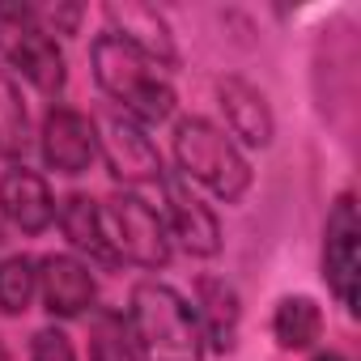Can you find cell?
Masks as SVG:
<instances>
[{
	"mask_svg": "<svg viewBox=\"0 0 361 361\" xmlns=\"http://www.w3.org/2000/svg\"><path fill=\"white\" fill-rule=\"evenodd\" d=\"M102 226H106V243H111L119 264L161 272L170 264V255H174V243L166 234L161 213L140 192H115L102 204Z\"/></svg>",
	"mask_w": 361,
	"mask_h": 361,
	"instance_id": "5",
	"label": "cell"
},
{
	"mask_svg": "<svg viewBox=\"0 0 361 361\" xmlns=\"http://www.w3.org/2000/svg\"><path fill=\"white\" fill-rule=\"evenodd\" d=\"M0 60L47 98H60L68 85V64L60 43L39 26L35 9L22 0H0Z\"/></svg>",
	"mask_w": 361,
	"mask_h": 361,
	"instance_id": "4",
	"label": "cell"
},
{
	"mask_svg": "<svg viewBox=\"0 0 361 361\" xmlns=\"http://www.w3.org/2000/svg\"><path fill=\"white\" fill-rule=\"evenodd\" d=\"M35 9V18H39V26L56 39V35H77L81 30V18H85V9L81 5H30Z\"/></svg>",
	"mask_w": 361,
	"mask_h": 361,
	"instance_id": "21",
	"label": "cell"
},
{
	"mask_svg": "<svg viewBox=\"0 0 361 361\" xmlns=\"http://www.w3.org/2000/svg\"><path fill=\"white\" fill-rule=\"evenodd\" d=\"M90 361H140L119 310H94L90 319Z\"/></svg>",
	"mask_w": 361,
	"mask_h": 361,
	"instance_id": "19",
	"label": "cell"
},
{
	"mask_svg": "<svg viewBox=\"0 0 361 361\" xmlns=\"http://www.w3.org/2000/svg\"><path fill=\"white\" fill-rule=\"evenodd\" d=\"M39 153H43V166L64 174V178H77L94 166L98 157V128L85 111L68 106V102H51L43 111V123H39Z\"/></svg>",
	"mask_w": 361,
	"mask_h": 361,
	"instance_id": "9",
	"label": "cell"
},
{
	"mask_svg": "<svg viewBox=\"0 0 361 361\" xmlns=\"http://www.w3.org/2000/svg\"><path fill=\"white\" fill-rule=\"evenodd\" d=\"M39 298L51 319H85L98 306V281L77 255H43L39 259Z\"/></svg>",
	"mask_w": 361,
	"mask_h": 361,
	"instance_id": "10",
	"label": "cell"
},
{
	"mask_svg": "<svg viewBox=\"0 0 361 361\" xmlns=\"http://www.w3.org/2000/svg\"><path fill=\"white\" fill-rule=\"evenodd\" d=\"M56 221H60V234L68 238V247L77 255H85L90 264L98 268H119L111 243H106V226H102V204L85 192H73L64 200H56Z\"/></svg>",
	"mask_w": 361,
	"mask_h": 361,
	"instance_id": "15",
	"label": "cell"
},
{
	"mask_svg": "<svg viewBox=\"0 0 361 361\" xmlns=\"http://www.w3.org/2000/svg\"><path fill=\"white\" fill-rule=\"evenodd\" d=\"M196 323H200V336H204V348L213 353H230L238 344V323H243V302H238V289L226 281V276H196V306H192Z\"/></svg>",
	"mask_w": 361,
	"mask_h": 361,
	"instance_id": "14",
	"label": "cell"
},
{
	"mask_svg": "<svg viewBox=\"0 0 361 361\" xmlns=\"http://www.w3.org/2000/svg\"><path fill=\"white\" fill-rule=\"evenodd\" d=\"M30 145H35V132H30V111H26L22 85L0 64V157L9 166H26Z\"/></svg>",
	"mask_w": 361,
	"mask_h": 361,
	"instance_id": "16",
	"label": "cell"
},
{
	"mask_svg": "<svg viewBox=\"0 0 361 361\" xmlns=\"http://www.w3.org/2000/svg\"><path fill=\"white\" fill-rule=\"evenodd\" d=\"M140 361H204V336L192 302L166 281H136L123 310Z\"/></svg>",
	"mask_w": 361,
	"mask_h": 361,
	"instance_id": "1",
	"label": "cell"
},
{
	"mask_svg": "<svg viewBox=\"0 0 361 361\" xmlns=\"http://www.w3.org/2000/svg\"><path fill=\"white\" fill-rule=\"evenodd\" d=\"M98 153L111 170L115 183H123V192H136V188H157L161 183V153L149 136V128H140L136 119H128L123 111H106L98 123Z\"/></svg>",
	"mask_w": 361,
	"mask_h": 361,
	"instance_id": "7",
	"label": "cell"
},
{
	"mask_svg": "<svg viewBox=\"0 0 361 361\" xmlns=\"http://www.w3.org/2000/svg\"><path fill=\"white\" fill-rule=\"evenodd\" d=\"M0 243H5V238H0Z\"/></svg>",
	"mask_w": 361,
	"mask_h": 361,
	"instance_id": "24",
	"label": "cell"
},
{
	"mask_svg": "<svg viewBox=\"0 0 361 361\" xmlns=\"http://www.w3.org/2000/svg\"><path fill=\"white\" fill-rule=\"evenodd\" d=\"M170 153H174V174L188 178L192 188H204L221 204H238L251 192V161H247V153L234 145V136L226 128H217L204 115L174 119Z\"/></svg>",
	"mask_w": 361,
	"mask_h": 361,
	"instance_id": "3",
	"label": "cell"
},
{
	"mask_svg": "<svg viewBox=\"0 0 361 361\" xmlns=\"http://www.w3.org/2000/svg\"><path fill=\"white\" fill-rule=\"evenodd\" d=\"M39 298V259L5 255L0 259V314H26Z\"/></svg>",
	"mask_w": 361,
	"mask_h": 361,
	"instance_id": "18",
	"label": "cell"
},
{
	"mask_svg": "<svg viewBox=\"0 0 361 361\" xmlns=\"http://www.w3.org/2000/svg\"><path fill=\"white\" fill-rule=\"evenodd\" d=\"M90 64H94L98 90L115 102V111H123L140 128L166 123L174 115V102L178 98H174L170 77L157 64H149L136 47H128L123 39H115L111 30H102L90 43Z\"/></svg>",
	"mask_w": 361,
	"mask_h": 361,
	"instance_id": "2",
	"label": "cell"
},
{
	"mask_svg": "<svg viewBox=\"0 0 361 361\" xmlns=\"http://www.w3.org/2000/svg\"><path fill=\"white\" fill-rule=\"evenodd\" d=\"M217 102H221V115H226V132L234 136V145H251V149H268L272 136H276V119H272V106L264 98L259 85H251L247 77L230 73L217 81Z\"/></svg>",
	"mask_w": 361,
	"mask_h": 361,
	"instance_id": "13",
	"label": "cell"
},
{
	"mask_svg": "<svg viewBox=\"0 0 361 361\" xmlns=\"http://www.w3.org/2000/svg\"><path fill=\"white\" fill-rule=\"evenodd\" d=\"M0 361H9V348H5V340H0Z\"/></svg>",
	"mask_w": 361,
	"mask_h": 361,
	"instance_id": "23",
	"label": "cell"
},
{
	"mask_svg": "<svg viewBox=\"0 0 361 361\" xmlns=\"http://www.w3.org/2000/svg\"><path fill=\"white\" fill-rule=\"evenodd\" d=\"M323 281L331 298L357 314L361 306V217H357V196L340 192L327 209L323 221Z\"/></svg>",
	"mask_w": 361,
	"mask_h": 361,
	"instance_id": "6",
	"label": "cell"
},
{
	"mask_svg": "<svg viewBox=\"0 0 361 361\" xmlns=\"http://www.w3.org/2000/svg\"><path fill=\"white\" fill-rule=\"evenodd\" d=\"M161 221H166V234L170 243L183 247V255L192 259H213L221 255V221L213 213V204H204V196L188 183V178H178L174 170L161 174Z\"/></svg>",
	"mask_w": 361,
	"mask_h": 361,
	"instance_id": "8",
	"label": "cell"
},
{
	"mask_svg": "<svg viewBox=\"0 0 361 361\" xmlns=\"http://www.w3.org/2000/svg\"><path fill=\"white\" fill-rule=\"evenodd\" d=\"M102 13H106V30H111L115 39H123L128 47H136L149 64H157L161 73L178 64L170 22H166L153 5H140V0H111Z\"/></svg>",
	"mask_w": 361,
	"mask_h": 361,
	"instance_id": "12",
	"label": "cell"
},
{
	"mask_svg": "<svg viewBox=\"0 0 361 361\" xmlns=\"http://www.w3.org/2000/svg\"><path fill=\"white\" fill-rule=\"evenodd\" d=\"M30 361H77V344L64 327H39L30 336Z\"/></svg>",
	"mask_w": 361,
	"mask_h": 361,
	"instance_id": "20",
	"label": "cell"
},
{
	"mask_svg": "<svg viewBox=\"0 0 361 361\" xmlns=\"http://www.w3.org/2000/svg\"><path fill=\"white\" fill-rule=\"evenodd\" d=\"M314 361H344V357H340V353H319Z\"/></svg>",
	"mask_w": 361,
	"mask_h": 361,
	"instance_id": "22",
	"label": "cell"
},
{
	"mask_svg": "<svg viewBox=\"0 0 361 361\" xmlns=\"http://www.w3.org/2000/svg\"><path fill=\"white\" fill-rule=\"evenodd\" d=\"M272 336H276V344L289 348V353L314 348L319 336H323V310H319V302L306 298V293L281 298L276 310H272Z\"/></svg>",
	"mask_w": 361,
	"mask_h": 361,
	"instance_id": "17",
	"label": "cell"
},
{
	"mask_svg": "<svg viewBox=\"0 0 361 361\" xmlns=\"http://www.w3.org/2000/svg\"><path fill=\"white\" fill-rule=\"evenodd\" d=\"M0 217H5L18 234L35 238L56 226V196L51 183L30 170V166H9L0 174Z\"/></svg>",
	"mask_w": 361,
	"mask_h": 361,
	"instance_id": "11",
	"label": "cell"
}]
</instances>
